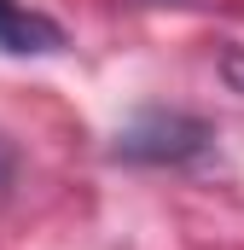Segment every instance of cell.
Masks as SVG:
<instances>
[{"mask_svg": "<svg viewBox=\"0 0 244 250\" xmlns=\"http://www.w3.org/2000/svg\"><path fill=\"white\" fill-rule=\"evenodd\" d=\"M209 140H215L209 123L192 111H140L117 134V157L122 163H198Z\"/></svg>", "mask_w": 244, "mask_h": 250, "instance_id": "6da1fadb", "label": "cell"}, {"mask_svg": "<svg viewBox=\"0 0 244 250\" xmlns=\"http://www.w3.org/2000/svg\"><path fill=\"white\" fill-rule=\"evenodd\" d=\"M70 35H64L59 18L23 6V0H0V53L12 59H47V53H64Z\"/></svg>", "mask_w": 244, "mask_h": 250, "instance_id": "7a4b0ae2", "label": "cell"}, {"mask_svg": "<svg viewBox=\"0 0 244 250\" xmlns=\"http://www.w3.org/2000/svg\"><path fill=\"white\" fill-rule=\"evenodd\" d=\"M221 76H227V87H233V93H244V53H239V47L221 59Z\"/></svg>", "mask_w": 244, "mask_h": 250, "instance_id": "3957f363", "label": "cell"}, {"mask_svg": "<svg viewBox=\"0 0 244 250\" xmlns=\"http://www.w3.org/2000/svg\"><path fill=\"white\" fill-rule=\"evenodd\" d=\"M6 181H12V146L0 140V187H6Z\"/></svg>", "mask_w": 244, "mask_h": 250, "instance_id": "277c9868", "label": "cell"}]
</instances>
